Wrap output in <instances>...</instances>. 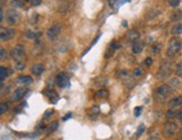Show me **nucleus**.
Returning a JSON list of instances; mask_svg holds the SVG:
<instances>
[{
    "instance_id": "dca6fc26",
    "label": "nucleus",
    "mask_w": 182,
    "mask_h": 140,
    "mask_svg": "<svg viewBox=\"0 0 182 140\" xmlns=\"http://www.w3.org/2000/svg\"><path fill=\"white\" fill-rule=\"evenodd\" d=\"M171 34L174 35V36L181 35L182 34V23H180V24H175V25L173 26L172 29H171Z\"/></svg>"
},
{
    "instance_id": "f257e3e1",
    "label": "nucleus",
    "mask_w": 182,
    "mask_h": 140,
    "mask_svg": "<svg viewBox=\"0 0 182 140\" xmlns=\"http://www.w3.org/2000/svg\"><path fill=\"white\" fill-rule=\"evenodd\" d=\"M182 47V40L179 37H173L170 39L169 42V47L166 51V56L169 57H173L174 55H177Z\"/></svg>"
},
{
    "instance_id": "f704fd0d",
    "label": "nucleus",
    "mask_w": 182,
    "mask_h": 140,
    "mask_svg": "<svg viewBox=\"0 0 182 140\" xmlns=\"http://www.w3.org/2000/svg\"><path fill=\"white\" fill-rule=\"evenodd\" d=\"M174 117H177V112H174L173 110H169V111L166 112V118H168V119H172V118H174Z\"/></svg>"
},
{
    "instance_id": "4c0bfd02",
    "label": "nucleus",
    "mask_w": 182,
    "mask_h": 140,
    "mask_svg": "<svg viewBox=\"0 0 182 140\" xmlns=\"http://www.w3.org/2000/svg\"><path fill=\"white\" fill-rule=\"evenodd\" d=\"M53 113V110H46L45 111V115H44V119H49Z\"/></svg>"
},
{
    "instance_id": "e433bc0d",
    "label": "nucleus",
    "mask_w": 182,
    "mask_h": 140,
    "mask_svg": "<svg viewBox=\"0 0 182 140\" xmlns=\"http://www.w3.org/2000/svg\"><path fill=\"white\" fill-rule=\"evenodd\" d=\"M42 3V0H30V6L32 7H37Z\"/></svg>"
},
{
    "instance_id": "58836bf2",
    "label": "nucleus",
    "mask_w": 182,
    "mask_h": 140,
    "mask_svg": "<svg viewBox=\"0 0 182 140\" xmlns=\"http://www.w3.org/2000/svg\"><path fill=\"white\" fill-rule=\"evenodd\" d=\"M177 117H178L179 119H182V109H180V110L177 112Z\"/></svg>"
},
{
    "instance_id": "423d86ee",
    "label": "nucleus",
    "mask_w": 182,
    "mask_h": 140,
    "mask_svg": "<svg viewBox=\"0 0 182 140\" xmlns=\"http://www.w3.org/2000/svg\"><path fill=\"white\" fill-rule=\"evenodd\" d=\"M177 130H178V127L174 122H166L163 127V133L165 137L170 138V137H173L175 135Z\"/></svg>"
},
{
    "instance_id": "c85d7f7f",
    "label": "nucleus",
    "mask_w": 182,
    "mask_h": 140,
    "mask_svg": "<svg viewBox=\"0 0 182 140\" xmlns=\"http://www.w3.org/2000/svg\"><path fill=\"white\" fill-rule=\"evenodd\" d=\"M99 113V108L98 107H92L90 110H89V115H97Z\"/></svg>"
},
{
    "instance_id": "2eb2a0df",
    "label": "nucleus",
    "mask_w": 182,
    "mask_h": 140,
    "mask_svg": "<svg viewBox=\"0 0 182 140\" xmlns=\"http://www.w3.org/2000/svg\"><path fill=\"white\" fill-rule=\"evenodd\" d=\"M131 51L134 54H140L141 52L143 51V44L141 40H137L135 43H133V46H131Z\"/></svg>"
},
{
    "instance_id": "0eeeda50",
    "label": "nucleus",
    "mask_w": 182,
    "mask_h": 140,
    "mask_svg": "<svg viewBox=\"0 0 182 140\" xmlns=\"http://www.w3.org/2000/svg\"><path fill=\"white\" fill-rule=\"evenodd\" d=\"M27 92H28L27 88H24V86L17 88V89L15 90V92L11 94V96H10V99H9V100H10L11 102L19 101L20 99H23V98H24V95L26 94Z\"/></svg>"
},
{
    "instance_id": "f3484780",
    "label": "nucleus",
    "mask_w": 182,
    "mask_h": 140,
    "mask_svg": "<svg viewBox=\"0 0 182 140\" xmlns=\"http://www.w3.org/2000/svg\"><path fill=\"white\" fill-rule=\"evenodd\" d=\"M17 81L19 83H22V84H30V83H33V78L30 76H28V75H20V76H18Z\"/></svg>"
},
{
    "instance_id": "a211bd4d",
    "label": "nucleus",
    "mask_w": 182,
    "mask_h": 140,
    "mask_svg": "<svg viewBox=\"0 0 182 140\" xmlns=\"http://www.w3.org/2000/svg\"><path fill=\"white\" fill-rule=\"evenodd\" d=\"M143 75H144L143 67H136L134 70V72H133V76L135 77V78H140V77H142Z\"/></svg>"
},
{
    "instance_id": "37998d69",
    "label": "nucleus",
    "mask_w": 182,
    "mask_h": 140,
    "mask_svg": "<svg viewBox=\"0 0 182 140\" xmlns=\"http://www.w3.org/2000/svg\"><path fill=\"white\" fill-rule=\"evenodd\" d=\"M18 1H20V2H24V3H25V2L28 1V0H18Z\"/></svg>"
},
{
    "instance_id": "5701e85b",
    "label": "nucleus",
    "mask_w": 182,
    "mask_h": 140,
    "mask_svg": "<svg viewBox=\"0 0 182 140\" xmlns=\"http://www.w3.org/2000/svg\"><path fill=\"white\" fill-rule=\"evenodd\" d=\"M96 95L98 98H106V96H108V91L107 90H99L96 92Z\"/></svg>"
},
{
    "instance_id": "9b49d317",
    "label": "nucleus",
    "mask_w": 182,
    "mask_h": 140,
    "mask_svg": "<svg viewBox=\"0 0 182 140\" xmlns=\"http://www.w3.org/2000/svg\"><path fill=\"white\" fill-rule=\"evenodd\" d=\"M126 38H127V40L130 42V43H135V42L140 40V34H138L137 30L131 29V30H128V31L126 33Z\"/></svg>"
},
{
    "instance_id": "6ab92c4d",
    "label": "nucleus",
    "mask_w": 182,
    "mask_h": 140,
    "mask_svg": "<svg viewBox=\"0 0 182 140\" xmlns=\"http://www.w3.org/2000/svg\"><path fill=\"white\" fill-rule=\"evenodd\" d=\"M39 35V33H36V31H33V30H26V33H25V36H26L27 38H29V39H36L37 37H38Z\"/></svg>"
},
{
    "instance_id": "412c9836",
    "label": "nucleus",
    "mask_w": 182,
    "mask_h": 140,
    "mask_svg": "<svg viewBox=\"0 0 182 140\" xmlns=\"http://www.w3.org/2000/svg\"><path fill=\"white\" fill-rule=\"evenodd\" d=\"M182 18V11H177V13H173L171 16V20L173 21H178L179 19Z\"/></svg>"
},
{
    "instance_id": "ddd939ff",
    "label": "nucleus",
    "mask_w": 182,
    "mask_h": 140,
    "mask_svg": "<svg viewBox=\"0 0 182 140\" xmlns=\"http://www.w3.org/2000/svg\"><path fill=\"white\" fill-rule=\"evenodd\" d=\"M30 72L33 75H40L44 72V65L42 64H34L30 68Z\"/></svg>"
},
{
    "instance_id": "7ed1b4c3",
    "label": "nucleus",
    "mask_w": 182,
    "mask_h": 140,
    "mask_svg": "<svg viewBox=\"0 0 182 140\" xmlns=\"http://www.w3.org/2000/svg\"><path fill=\"white\" fill-rule=\"evenodd\" d=\"M172 73V68H171V64L165 62L161 65L158 72H157V78L160 80H165L171 75Z\"/></svg>"
},
{
    "instance_id": "f03ea898",
    "label": "nucleus",
    "mask_w": 182,
    "mask_h": 140,
    "mask_svg": "<svg viewBox=\"0 0 182 140\" xmlns=\"http://www.w3.org/2000/svg\"><path fill=\"white\" fill-rule=\"evenodd\" d=\"M55 82H56L57 86L61 88V89L67 88V86H70V75L67 73H65V72H61V73H59L56 75Z\"/></svg>"
},
{
    "instance_id": "79ce46f5",
    "label": "nucleus",
    "mask_w": 182,
    "mask_h": 140,
    "mask_svg": "<svg viewBox=\"0 0 182 140\" xmlns=\"http://www.w3.org/2000/svg\"><path fill=\"white\" fill-rule=\"evenodd\" d=\"M148 140H160L158 138H150Z\"/></svg>"
},
{
    "instance_id": "4468645a",
    "label": "nucleus",
    "mask_w": 182,
    "mask_h": 140,
    "mask_svg": "<svg viewBox=\"0 0 182 140\" xmlns=\"http://www.w3.org/2000/svg\"><path fill=\"white\" fill-rule=\"evenodd\" d=\"M182 104V96L181 95H178V96H174L173 99H171L169 102V105L171 109L173 108H177V107H180Z\"/></svg>"
},
{
    "instance_id": "cd10ccee",
    "label": "nucleus",
    "mask_w": 182,
    "mask_h": 140,
    "mask_svg": "<svg viewBox=\"0 0 182 140\" xmlns=\"http://www.w3.org/2000/svg\"><path fill=\"white\" fill-rule=\"evenodd\" d=\"M7 110H8V103L2 102V103L0 104V115L6 113V111H7Z\"/></svg>"
},
{
    "instance_id": "6e6552de",
    "label": "nucleus",
    "mask_w": 182,
    "mask_h": 140,
    "mask_svg": "<svg viewBox=\"0 0 182 140\" xmlns=\"http://www.w3.org/2000/svg\"><path fill=\"white\" fill-rule=\"evenodd\" d=\"M19 19V13H17L15 9H10L7 11L6 15V21L9 24V25H15Z\"/></svg>"
},
{
    "instance_id": "c756f323",
    "label": "nucleus",
    "mask_w": 182,
    "mask_h": 140,
    "mask_svg": "<svg viewBox=\"0 0 182 140\" xmlns=\"http://www.w3.org/2000/svg\"><path fill=\"white\" fill-rule=\"evenodd\" d=\"M175 74L178 76H182V63H179L175 67Z\"/></svg>"
},
{
    "instance_id": "2f4dec72",
    "label": "nucleus",
    "mask_w": 182,
    "mask_h": 140,
    "mask_svg": "<svg viewBox=\"0 0 182 140\" xmlns=\"http://www.w3.org/2000/svg\"><path fill=\"white\" fill-rule=\"evenodd\" d=\"M109 46H110L113 50H115V51H116V50H118V48L120 47V45H119V43H118L117 40H113V42H111V44H110Z\"/></svg>"
},
{
    "instance_id": "72a5a7b5",
    "label": "nucleus",
    "mask_w": 182,
    "mask_h": 140,
    "mask_svg": "<svg viewBox=\"0 0 182 140\" xmlns=\"http://www.w3.org/2000/svg\"><path fill=\"white\" fill-rule=\"evenodd\" d=\"M141 113H142V107H136L134 109V115L135 117H140Z\"/></svg>"
},
{
    "instance_id": "b1692460",
    "label": "nucleus",
    "mask_w": 182,
    "mask_h": 140,
    "mask_svg": "<svg viewBox=\"0 0 182 140\" xmlns=\"http://www.w3.org/2000/svg\"><path fill=\"white\" fill-rule=\"evenodd\" d=\"M114 54H115V50H113V48L109 46V47L107 48L106 53H104V57H106V58H110V57H111Z\"/></svg>"
},
{
    "instance_id": "39448f33",
    "label": "nucleus",
    "mask_w": 182,
    "mask_h": 140,
    "mask_svg": "<svg viewBox=\"0 0 182 140\" xmlns=\"http://www.w3.org/2000/svg\"><path fill=\"white\" fill-rule=\"evenodd\" d=\"M61 28H62V26L60 23H55V24H53L49 29H47V33H46V35H47V38L53 40V39H55L57 36H59V34H60V31H61Z\"/></svg>"
},
{
    "instance_id": "20e7f679",
    "label": "nucleus",
    "mask_w": 182,
    "mask_h": 140,
    "mask_svg": "<svg viewBox=\"0 0 182 140\" xmlns=\"http://www.w3.org/2000/svg\"><path fill=\"white\" fill-rule=\"evenodd\" d=\"M173 90L170 86V84H163V85H161L160 88H157L155 90V95L157 98H160L161 100H164V99H166L169 96L170 93Z\"/></svg>"
},
{
    "instance_id": "a878e982",
    "label": "nucleus",
    "mask_w": 182,
    "mask_h": 140,
    "mask_svg": "<svg viewBox=\"0 0 182 140\" xmlns=\"http://www.w3.org/2000/svg\"><path fill=\"white\" fill-rule=\"evenodd\" d=\"M59 127V122L57 121H53L52 123L50 125V127H49V132H54L56 129Z\"/></svg>"
},
{
    "instance_id": "f8f14e48",
    "label": "nucleus",
    "mask_w": 182,
    "mask_h": 140,
    "mask_svg": "<svg viewBox=\"0 0 182 140\" xmlns=\"http://www.w3.org/2000/svg\"><path fill=\"white\" fill-rule=\"evenodd\" d=\"M43 94L44 95H46L53 103H55V102L57 101V99H59V95H57V93L54 91L53 89H45L43 91Z\"/></svg>"
},
{
    "instance_id": "4be33fe9",
    "label": "nucleus",
    "mask_w": 182,
    "mask_h": 140,
    "mask_svg": "<svg viewBox=\"0 0 182 140\" xmlns=\"http://www.w3.org/2000/svg\"><path fill=\"white\" fill-rule=\"evenodd\" d=\"M150 51H151V53H152V54H158V53H160V51H161V45H160V44H155V45L151 46Z\"/></svg>"
},
{
    "instance_id": "393cba45",
    "label": "nucleus",
    "mask_w": 182,
    "mask_h": 140,
    "mask_svg": "<svg viewBox=\"0 0 182 140\" xmlns=\"http://www.w3.org/2000/svg\"><path fill=\"white\" fill-rule=\"evenodd\" d=\"M25 63L24 62H20V61H18V62H16L15 63V68H17L18 71H23V70H25Z\"/></svg>"
},
{
    "instance_id": "aec40b11",
    "label": "nucleus",
    "mask_w": 182,
    "mask_h": 140,
    "mask_svg": "<svg viewBox=\"0 0 182 140\" xmlns=\"http://www.w3.org/2000/svg\"><path fill=\"white\" fill-rule=\"evenodd\" d=\"M8 76V68L5 67V66H1L0 67V77H1V81H5Z\"/></svg>"
},
{
    "instance_id": "c03bdc74",
    "label": "nucleus",
    "mask_w": 182,
    "mask_h": 140,
    "mask_svg": "<svg viewBox=\"0 0 182 140\" xmlns=\"http://www.w3.org/2000/svg\"><path fill=\"white\" fill-rule=\"evenodd\" d=\"M181 140H182V138H181Z\"/></svg>"
},
{
    "instance_id": "473e14b6",
    "label": "nucleus",
    "mask_w": 182,
    "mask_h": 140,
    "mask_svg": "<svg viewBox=\"0 0 182 140\" xmlns=\"http://www.w3.org/2000/svg\"><path fill=\"white\" fill-rule=\"evenodd\" d=\"M144 130H145V126H144V125H141V126L138 127V129H137V132H136V136H137V137H140L141 135H143Z\"/></svg>"
},
{
    "instance_id": "ea45409f",
    "label": "nucleus",
    "mask_w": 182,
    "mask_h": 140,
    "mask_svg": "<svg viewBox=\"0 0 182 140\" xmlns=\"http://www.w3.org/2000/svg\"><path fill=\"white\" fill-rule=\"evenodd\" d=\"M71 117H72V113H69V115H66L64 117V118H63V121H65V120H67V119H70Z\"/></svg>"
},
{
    "instance_id": "1a4fd4ad",
    "label": "nucleus",
    "mask_w": 182,
    "mask_h": 140,
    "mask_svg": "<svg viewBox=\"0 0 182 140\" xmlns=\"http://www.w3.org/2000/svg\"><path fill=\"white\" fill-rule=\"evenodd\" d=\"M23 56H24V48L22 46H16L10 51V57L16 62H18Z\"/></svg>"
},
{
    "instance_id": "c9c22d12",
    "label": "nucleus",
    "mask_w": 182,
    "mask_h": 140,
    "mask_svg": "<svg viewBox=\"0 0 182 140\" xmlns=\"http://www.w3.org/2000/svg\"><path fill=\"white\" fill-rule=\"evenodd\" d=\"M144 64H145V66H151L153 64V58L152 57H146L145 61H144Z\"/></svg>"
},
{
    "instance_id": "9d476101",
    "label": "nucleus",
    "mask_w": 182,
    "mask_h": 140,
    "mask_svg": "<svg viewBox=\"0 0 182 140\" xmlns=\"http://www.w3.org/2000/svg\"><path fill=\"white\" fill-rule=\"evenodd\" d=\"M15 35V30L11 28H1V33H0V38L1 40H8V39L13 38Z\"/></svg>"
},
{
    "instance_id": "7c9ffc66",
    "label": "nucleus",
    "mask_w": 182,
    "mask_h": 140,
    "mask_svg": "<svg viewBox=\"0 0 182 140\" xmlns=\"http://www.w3.org/2000/svg\"><path fill=\"white\" fill-rule=\"evenodd\" d=\"M180 3V0H169V5L172 8H177Z\"/></svg>"
},
{
    "instance_id": "a19ab883",
    "label": "nucleus",
    "mask_w": 182,
    "mask_h": 140,
    "mask_svg": "<svg viewBox=\"0 0 182 140\" xmlns=\"http://www.w3.org/2000/svg\"><path fill=\"white\" fill-rule=\"evenodd\" d=\"M0 20H1V21L3 20V11H2V9L0 10Z\"/></svg>"
},
{
    "instance_id": "bb28decb",
    "label": "nucleus",
    "mask_w": 182,
    "mask_h": 140,
    "mask_svg": "<svg viewBox=\"0 0 182 140\" xmlns=\"http://www.w3.org/2000/svg\"><path fill=\"white\" fill-rule=\"evenodd\" d=\"M7 57H8L7 51H6L5 48H1V50H0V60H1V61H6Z\"/></svg>"
}]
</instances>
